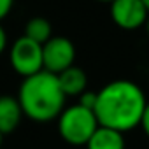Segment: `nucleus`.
<instances>
[{
  "mask_svg": "<svg viewBox=\"0 0 149 149\" xmlns=\"http://www.w3.org/2000/svg\"><path fill=\"white\" fill-rule=\"evenodd\" d=\"M147 98L144 90L128 79H116L97 91L93 112L100 126L126 133L140 126Z\"/></svg>",
  "mask_w": 149,
  "mask_h": 149,
  "instance_id": "nucleus-1",
  "label": "nucleus"
},
{
  "mask_svg": "<svg viewBox=\"0 0 149 149\" xmlns=\"http://www.w3.org/2000/svg\"><path fill=\"white\" fill-rule=\"evenodd\" d=\"M16 98L23 114L35 123H49L56 119L67 102L56 76L47 70L23 77Z\"/></svg>",
  "mask_w": 149,
  "mask_h": 149,
  "instance_id": "nucleus-2",
  "label": "nucleus"
},
{
  "mask_svg": "<svg viewBox=\"0 0 149 149\" xmlns=\"http://www.w3.org/2000/svg\"><path fill=\"white\" fill-rule=\"evenodd\" d=\"M56 119L60 137L70 146H86L93 132L98 128L95 112L81 104L65 107Z\"/></svg>",
  "mask_w": 149,
  "mask_h": 149,
  "instance_id": "nucleus-3",
  "label": "nucleus"
},
{
  "mask_svg": "<svg viewBox=\"0 0 149 149\" xmlns=\"http://www.w3.org/2000/svg\"><path fill=\"white\" fill-rule=\"evenodd\" d=\"M9 63L16 74L21 77H28L44 70L42 67V46L21 35L14 40L9 49Z\"/></svg>",
  "mask_w": 149,
  "mask_h": 149,
  "instance_id": "nucleus-4",
  "label": "nucleus"
},
{
  "mask_svg": "<svg viewBox=\"0 0 149 149\" xmlns=\"http://www.w3.org/2000/svg\"><path fill=\"white\" fill-rule=\"evenodd\" d=\"M76 61V46L67 37L53 35L46 44H42V67L44 70L58 76Z\"/></svg>",
  "mask_w": 149,
  "mask_h": 149,
  "instance_id": "nucleus-5",
  "label": "nucleus"
},
{
  "mask_svg": "<svg viewBox=\"0 0 149 149\" xmlns=\"http://www.w3.org/2000/svg\"><path fill=\"white\" fill-rule=\"evenodd\" d=\"M109 6L114 25L128 32L142 28L149 14V11L140 0H112Z\"/></svg>",
  "mask_w": 149,
  "mask_h": 149,
  "instance_id": "nucleus-6",
  "label": "nucleus"
},
{
  "mask_svg": "<svg viewBox=\"0 0 149 149\" xmlns=\"http://www.w3.org/2000/svg\"><path fill=\"white\" fill-rule=\"evenodd\" d=\"M56 79H58V84L67 98L79 97L81 93H84L88 90V74L77 65H72V67L65 68L63 72H60Z\"/></svg>",
  "mask_w": 149,
  "mask_h": 149,
  "instance_id": "nucleus-7",
  "label": "nucleus"
},
{
  "mask_svg": "<svg viewBox=\"0 0 149 149\" xmlns=\"http://www.w3.org/2000/svg\"><path fill=\"white\" fill-rule=\"evenodd\" d=\"M23 116L25 114L16 97L0 95V133L2 135L13 133L19 126Z\"/></svg>",
  "mask_w": 149,
  "mask_h": 149,
  "instance_id": "nucleus-8",
  "label": "nucleus"
},
{
  "mask_svg": "<svg viewBox=\"0 0 149 149\" xmlns=\"http://www.w3.org/2000/svg\"><path fill=\"white\" fill-rule=\"evenodd\" d=\"M125 147H126L125 133L100 125L86 142V149H125Z\"/></svg>",
  "mask_w": 149,
  "mask_h": 149,
  "instance_id": "nucleus-9",
  "label": "nucleus"
},
{
  "mask_svg": "<svg viewBox=\"0 0 149 149\" xmlns=\"http://www.w3.org/2000/svg\"><path fill=\"white\" fill-rule=\"evenodd\" d=\"M23 35L28 37L30 40H33V42H37V44L42 46V44H46L53 37V26H51V23L46 18L35 16V18H32V19L26 21L25 33Z\"/></svg>",
  "mask_w": 149,
  "mask_h": 149,
  "instance_id": "nucleus-10",
  "label": "nucleus"
},
{
  "mask_svg": "<svg viewBox=\"0 0 149 149\" xmlns=\"http://www.w3.org/2000/svg\"><path fill=\"white\" fill-rule=\"evenodd\" d=\"M95 102H97V91H90V90H86L84 93L79 95V102H77V104H81L83 107H88V109L93 111Z\"/></svg>",
  "mask_w": 149,
  "mask_h": 149,
  "instance_id": "nucleus-11",
  "label": "nucleus"
},
{
  "mask_svg": "<svg viewBox=\"0 0 149 149\" xmlns=\"http://www.w3.org/2000/svg\"><path fill=\"white\" fill-rule=\"evenodd\" d=\"M14 0H0V21H2L13 9Z\"/></svg>",
  "mask_w": 149,
  "mask_h": 149,
  "instance_id": "nucleus-12",
  "label": "nucleus"
},
{
  "mask_svg": "<svg viewBox=\"0 0 149 149\" xmlns=\"http://www.w3.org/2000/svg\"><path fill=\"white\" fill-rule=\"evenodd\" d=\"M140 126H142L144 133L149 139V102L146 104V109H144V114H142V119H140Z\"/></svg>",
  "mask_w": 149,
  "mask_h": 149,
  "instance_id": "nucleus-13",
  "label": "nucleus"
},
{
  "mask_svg": "<svg viewBox=\"0 0 149 149\" xmlns=\"http://www.w3.org/2000/svg\"><path fill=\"white\" fill-rule=\"evenodd\" d=\"M6 47H7V32L2 26V23H0V54L6 51Z\"/></svg>",
  "mask_w": 149,
  "mask_h": 149,
  "instance_id": "nucleus-14",
  "label": "nucleus"
},
{
  "mask_svg": "<svg viewBox=\"0 0 149 149\" xmlns=\"http://www.w3.org/2000/svg\"><path fill=\"white\" fill-rule=\"evenodd\" d=\"M144 28H146V32H147V35H149V14H147V19H146V23H144Z\"/></svg>",
  "mask_w": 149,
  "mask_h": 149,
  "instance_id": "nucleus-15",
  "label": "nucleus"
},
{
  "mask_svg": "<svg viewBox=\"0 0 149 149\" xmlns=\"http://www.w3.org/2000/svg\"><path fill=\"white\" fill-rule=\"evenodd\" d=\"M140 2H142V4H144V6H146V9H147V11H149V0H140Z\"/></svg>",
  "mask_w": 149,
  "mask_h": 149,
  "instance_id": "nucleus-16",
  "label": "nucleus"
},
{
  "mask_svg": "<svg viewBox=\"0 0 149 149\" xmlns=\"http://www.w3.org/2000/svg\"><path fill=\"white\" fill-rule=\"evenodd\" d=\"M97 2H107V4H111L112 0H97Z\"/></svg>",
  "mask_w": 149,
  "mask_h": 149,
  "instance_id": "nucleus-17",
  "label": "nucleus"
},
{
  "mask_svg": "<svg viewBox=\"0 0 149 149\" xmlns=\"http://www.w3.org/2000/svg\"><path fill=\"white\" fill-rule=\"evenodd\" d=\"M2 139H4V135H2V133H0V147H2Z\"/></svg>",
  "mask_w": 149,
  "mask_h": 149,
  "instance_id": "nucleus-18",
  "label": "nucleus"
}]
</instances>
